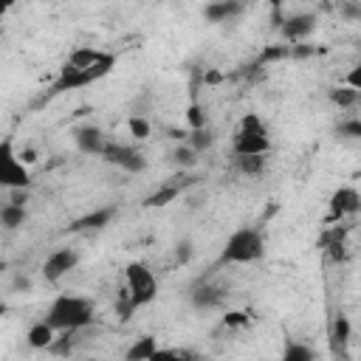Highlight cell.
<instances>
[{"label":"cell","instance_id":"6da1fadb","mask_svg":"<svg viewBox=\"0 0 361 361\" xmlns=\"http://www.w3.org/2000/svg\"><path fill=\"white\" fill-rule=\"evenodd\" d=\"M113 68H116V54L102 51V48H90V45L73 48L68 54V59L62 62L59 76H56V82H54L51 90L54 93H62V90H79V87L96 85Z\"/></svg>","mask_w":361,"mask_h":361},{"label":"cell","instance_id":"7a4b0ae2","mask_svg":"<svg viewBox=\"0 0 361 361\" xmlns=\"http://www.w3.org/2000/svg\"><path fill=\"white\" fill-rule=\"evenodd\" d=\"M56 333H79L93 324L96 302L82 293H56L42 316Z\"/></svg>","mask_w":361,"mask_h":361},{"label":"cell","instance_id":"3957f363","mask_svg":"<svg viewBox=\"0 0 361 361\" xmlns=\"http://www.w3.org/2000/svg\"><path fill=\"white\" fill-rule=\"evenodd\" d=\"M265 257V234L257 226H240L234 228L220 251L223 265H251Z\"/></svg>","mask_w":361,"mask_h":361},{"label":"cell","instance_id":"277c9868","mask_svg":"<svg viewBox=\"0 0 361 361\" xmlns=\"http://www.w3.org/2000/svg\"><path fill=\"white\" fill-rule=\"evenodd\" d=\"M254 152H271V130L259 113H245L240 116L231 133V155H254Z\"/></svg>","mask_w":361,"mask_h":361},{"label":"cell","instance_id":"5b68a950","mask_svg":"<svg viewBox=\"0 0 361 361\" xmlns=\"http://www.w3.org/2000/svg\"><path fill=\"white\" fill-rule=\"evenodd\" d=\"M155 296H158V279H155L152 268L141 259L130 262L124 268V299H127V305L135 310V307L149 305Z\"/></svg>","mask_w":361,"mask_h":361},{"label":"cell","instance_id":"8992f818","mask_svg":"<svg viewBox=\"0 0 361 361\" xmlns=\"http://www.w3.org/2000/svg\"><path fill=\"white\" fill-rule=\"evenodd\" d=\"M31 186V169L23 161V155L14 147V138H0V189H28Z\"/></svg>","mask_w":361,"mask_h":361},{"label":"cell","instance_id":"52a82bcc","mask_svg":"<svg viewBox=\"0 0 361 361\" xmlns=\"http://www.w3.org/2000/svg\"><path fill=\"white\" fill-rule=\"evenodd\" d=\"M102 161H107V164H113V166H118L130 175H138V172L147 169V155L135 144H124V141H113V138L107 141V147L102 152Z\"/></svg>","mask_w":361,"mask_h":361},{"label":"cell","instance_id":"ba28073f","mask_svg":"<svg viewBox=\"0 0 361 361\" xmlns=\"http://www.w3.org/2000/svg\"><path fill=\"white\" fill-rule=\"evenodd\" d=\"M76 265H79V251L76 248H71V245H59V248H54L48 257H45V262H42V279L48 282V285H56V282H62L71 271H76Z\"/></svg>","mask_w":361,"mask_h":361},{"label":"cell","instance_id":"9c48e42d","mask_svg":"<svg viewBox=\"0 0 361 361\" xmlns=\"http://www.w3.org/2000/svg\"><path fill=\"white\" fill-rule=\"evenodd\" d=\"M71 135H73V144H76V149L82 155H96V158H102V152H104V147L110 141V135L99 124H90V121L76 124Z\"/></svg>","mask_w":361,"mask_h":361},{"label":"cell","instance_id":"30bf717a","mask_svg":"<svg viewBox=\"0 0 361 361\" xmlns=\"http://www.w3.org/2000/svg\"><path fill=\"white\" fill-rule=\"evenodd\" d=\"M316 25H319V17L313 11H293V14H288L279 23V31H282L285 42H293L296 45V42H305L316 31Z\"/></svg>","mask_w":361,"mask_h":361},{"label":"cell","instance_id":"8fae6325","mask_svg":"<svg viewBox=\"0 0 361 361\" xmlns=\"http://www.w3.org/2000/svg\"><path fill=\"white\" fill-rule=\"evenodd\" d=\"M25 200H28V189H14V192H11V200L0 206V228L17 231V228H23V226L28 223Z\"/></svg>","mask_w":361,"mask_h":361},{"label":"cell","instance_id":"7c38bea8","mask_svg":"<svg viewBox=\"0 0 361 361\" xmlns=\"http://www.w3.org/2000/svg\"><path fill=\"white\" fill-rule=\"evenodd\" d=\"M361 209V195L355 186H338L330 195V217H353Z\"/></svg>","mask_w":361,"mask_h":361},{"label":"cell","instance_id":"4fadbf2b","mask_svg":"<svg viewBox=\"0 0 361 361\" xmlns=\"http://www.w3.org/2000/svg\"><path fill=\"white\" fill-rule=\"evenodd\" d=\"M245 11V0H212L203 6V20L212 25L231 23Z\"/></svg>","mask_w":361,"mask_h":361},{"label":"cell","instance_id":"5bb4252c","mask_svg":"<svg viewBox=\"0 0 361 361\" xmlns=\"http://www.w3.org/2000/svg\"><path fill=\"white\" fill-rule=\"evenodd\" d=\"M158 338L155 336H141V338H135L130 347H127V353H124V358L127 361H152V358H158Z\"/></svg>","mask_w":361,"mask_h":361},{"label":"cell","instance_id":"9a60e30c","mask_svg":"<svg viewBox=\"0 0 361 361\" xmlns=\"http://www.w3.org/2000/svg\"><path fill=\"white\" fill-rule=\"evenodd\" d=\"M268 166V152H254V155H234V169L245 178H259Z\"/></svg>","mask_w":361,"mask_h":361},{"label":"cell","instance_id":"2e32d148","mask_svg":"<svg viewBox=\"0 0 361 361\" xmlns=\"http://www.w3.org/2000/svg\"><path fill=\"white\" fill-rule=\"evenodd\" d=\"M113 217H116V206H104V209H96V212H90V214L73 220L71 228H76V231H85V228H104Z\"/></svg>","mask_w":361,"mask_h":361},{"label":"cell","instance_id":"e0dca14e","mask_svg":"<svg viewBox=\"0 0 361 361\" xmlns=\"http://www.w3.org/2000/svg\"><path fill=\"white\" fill-rule=\"evenodd\" d=\"M54 336H56V330L42 319V322H37V324H31V327H28L25 341H28L34 350H45V347H51V344H54Z\"/></svg>","mask_w":361,"mask_h":361},{"label":"cell","instance_id":"ac0fdd59","mask_svg":"<svg viewBox=\"0 0 361 361\" xmlns=\"http://www.w3.org/2000/svg\"><path fill=\"white\" fill-rule=\"evenodd\" d=\"M282 361H316V350L296 338H288L282 347Z\"/></svg>","mask_w":361,"mask_h":361},{"label":"cell","instance_id":"d6986e66","mask_svg":"<svg viewBox=\"0 0 361 361\" xmlns=\"http://www.w3.org/2000/svg\"><path fill=\"white\" fill-rule=\"evenodd\" d=\"M358 93L361 90H355V87H350V85H336V87H330L327 90V99L336 104V107H355L358 104Z\"/></svg>","mask_w":361,"mask_h":361},{"label":"cell","instance_id":"ffe728a7","mask_svg":"<svg viewBox=\"0 0 361 361\" xmlns=\"http://www.w3.org/2000/svg\"><path fill=\"white\" fill-rule=\"evenodd\" d=\"M192 302H195V307L209 310V307H217V305L223 302V293H220L217 288H212V285H200V288L192 293Z\"/></svg>","mask_w":361,"mask_h":361},{"label":"cell","instance_id":"44dd1931","mask_svg":"<svg viewBox=\"0 0 361 361\" xmlns=\"http://www.w3.org/2000/svg\"><path fill=\"white\" fill-rule=\"evenodd\" d=\"M127 130H130V135H133L135 141H144V138H149V133H152L149 118H144L141 113H133V116L127 118Z\"/></svg>","mask_w":361,"mask_h":361},{"label":"cell","instance_id":"7402d4cb","mask_svg":"<svg viewBox=\"0 0 361 361\" xmlns=\"http://www.w3.org/2000/svg\"><path fill=\"white\" fill-rule=\"evenodd\" d=\"M212 144H214V135H212V130H209L206 124L189 133V147H192L195 152H200V149H209Z\"/></svg>","mask_w":361,"mask_h":361},{"label":"cell","instance_id":"603a6c76","mask_svg":"<svg viewBox=\"0 0 361 361\" xmlns=\"http://www.w3.org/2000/svg\"><path fill=\"white\" fill-rule=\"evenodd\" d=\"M178 195H180V189H178V186H161V189H158V192H152L144 203H147V206H166V203H172Z\"/></svg>","mask_w":361,"mask_h":361},{"label":"cell","instance_id":"cb8c5ba5","mask_svg":"<svg viewBox=\"0 0 361 361\" xmlns=\"http://www.w3.org/2000/svg\"><path fill=\"white\" fill-rule=\"evenodd\" d=\"M350 330H353L350 319L347 316H336V322H333V341L336 344H344L350 338Z\"/></svg>","mask_w":361,"mask_h":361},{"label":"cell","instance_id":"d4e9b609","mask_svg":"<svg viewBox=\"0 0 361 361\" xmlns=\"http://www.w3.org/2000/svg\"><path fill=\"white\" fill-rule=\"evenodd\" d=\"M338 135H344V138H361V121H358V118L341 121V124H338Z\"/></svg>","mask_w":361,"mask_h":361},{"label":"cell","instance_id":"484cf974","mask_svg":"<svg viewBox=\"0 0 361 361\" xmlns=\"http://www.w3.org/2000/svg\"><path fill=\"white\" fill-rule=\"evenodd\" d=\"M186 118H189V127L192 130H197V127H203L206 124V116H203V107L195 102V104H189V113H186Z\"/></svg>","mask_w":361,"mask_h":361},{"label":"cell","instance_id":"4316f807","mask_svg":"<svg viewBox=\"0 0 361 361\" xmlns=\"http://www.w3.org/2000/svg\"><path fill=\"white\" fill-rule=\"evenodd\" d=\"M195 155H197V152H195L189 144H183V147H178V149H175V161H178V164H183V166L195 164Z\"/></svg>","mask_w":361,"mask_h":361},{"label":"cell","instance_id":"83f0119b","mask_svg":"<svg viewBox=\"0 0 361 361\" xmlns=\"http://www.w3.org/2000/svg\"><path fill=\"white\" fill-rule=\"evenodd\" d=\"M338 11H341L347 20H358V17H361V8H358L355 0H350V3H338Z\"/></svg>","mask_w":361,"mask_h":361},{"label":"cell","instance_id":"f1b7e54d","mask_svg":"<svg viewBox=\"0 0 361 361\" xmlns=\"http://www.w3.org/2000/svg\"><path fill=\"white\" fill-rule=\"evenodd\" d=\"M223 324L226 327H240V324H248V316L245 313H226L223 316Z\"/></svg>","mask_w":361,"mask_h":361},{"label":"cell","instance_id":"f546056e","mask_svg":"<svg viewBox=\"0 0 361 361\" xmlns=\"http://www.w3.org/2000/svg\"><path fill=\"white\" fill-rule=\"evenodd\" d=\"M347 85H350V87H355V90H361V68H353V71H350Z\"/></svg>","mask_w":361,"mask_h":361},{"label":"cell","instance_id":"4dcf8cb0","mask_svg":"<svg viewBox=\"0 0 361 361\" xmlns=\"http://www.w3.org/2000/svg\"><path fill=\"white\" fill-rule=\"evenodd\" d=\"M17 3H20V0H0V17H6Z\"/></svg>","mask_w":361,"mask_h":361},{"label":"cell","instance_id":"1f68e13d","mask_svg":"<svg viewBox=\"0 0 361 361\" xmlns=\"http://www.w3.org/2000/svg\"><path fill=\"white\" fill-rule=\"evenodd\" d=\"M14 288H17V290H28V288H31V282H28L25 276H17V279H14Z\"/></svg>","mask_w":361,"mask_h":361},{"label":"cell","instance_id":"d6a6232c","mask_svg":"<svg viewBox=\"0 0 361 361\" xmlns=\"http://www.w3.org/2000/svg\"><path fill=\"white\" fill-rule=\"evenodd\" d=\"M271 3H274V6H282L285 0H271ZM316 3H330V0H316Z\"/></svg>","mask_w":361,"mask_h":361}]
</instances>
